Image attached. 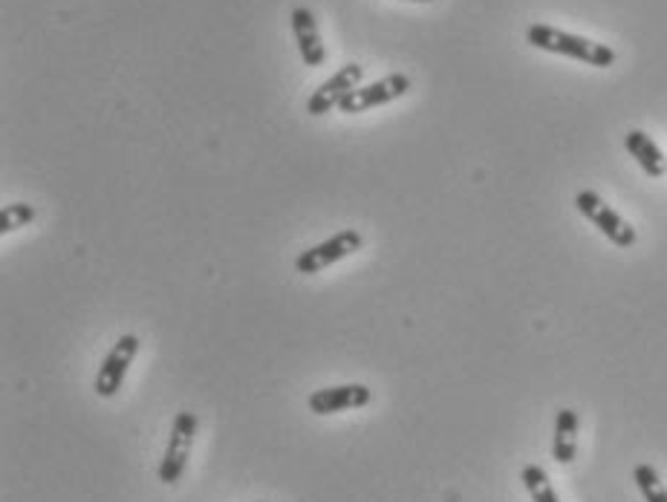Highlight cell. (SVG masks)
Here are the masks:
<instances>
[{"instance_id": "cell-3", "label": "cell", "mask_w": 667, "mask_h": 502, "mask_svg": "<svg viewBox=\"0 0 667 502\" xmlns=\"http://www.w3.org/2000/svg\"><path fill=\"white\" fill-rule=\"evenodd\" d=\"M200 418L194 413L182 411L174 418V430H171V439H168L165 457L160 462V482L162 485H176L180 477L185 473V465H189L191 445H194V436H197Z\"/></svg>"}, {"instance_id": "cell-7", "label": "cell", "mask_w": 667, "mask_h": 502, "mask_svg": "<svg viewBox=\"0 0 667 502\" xmlns=\"http://www.w3.org/2000/svg\"><path fill=\"white\" fill-rule=\"evenodd\" d=\"M362 76L364 69L358 67V64H344L338 73H333L324 84H319V90H312L310 101H306V110H310L312 116L330 113V110L342 105L356 87H362Z\"/></svg>"}, {"instance_id": "cell-4", "label": "cell", "mask_w": 667, "mask_h": 502, "mask_svg": "<svg viewBox=\"0 0 667 502\" xmlns=\"http://www.w3.org/2000/svg\"><path fill=\"white\" fill-rule=\"evenodd\" d=\"M362 245H364V237L358 234L356 229H344L338 231V234L326 237L324 243L301 251V254L295 258V269L298 274H319L324 272V269L335 266V263H342V260L349 258V254H356Z\"/></svg>"}, {"instance_id": "cell-5", "label": "cell", "mask_w": 667, "mask_h": 502, "mask_svg": "<svg viewBox=\"0 0 667 502\" xmlns=\"http://www.w3.org/2000/svg\"><path fill=\"white\" fill-rule=\"evenodd\" d=\"M408 90H410V78L405 76V73H390V76L379 78V81L356 87V90L349 92L347 99L338 105V110L347 116H356V113H364V110H373V107L390 105V101L402 99Z\"/></svg>"}, {"instance_id": "cell-1", "label": "cell", "mask_w": 667, "mask_h": 502, "mask_svg": "<svg viewBox=\"0 0 667 502\" xmlns=\"http://www.w3.org/2000/svg\"><path fill=\"white\" fill-rule=\"evenodd\" d=\"M526 41H529L535 50H544V53L555 55H567V58H575V62H584L590 67L606 69L615 64V50L599 41H590L584 35H572V32H563L558 26H549V23H531L526 30Z\"/></svg>"}, {"instance_id": "cell-10", "label": "cell", "mask_w": 667, "mask_h": 502, "mask_svg": "<svg viewBox=\"0 0 667 502\" xmlns=\"http://www.w3.org/2000/svg\"><path fill=\"white\" fill-rule=\"evenodd\" d=\"M624 148H627L630 156L638 162V167H642L650 179H661V176H665L667 171L665 153H661V148L656 145L650 137H647L645 130H630L627 137H624Z\"/></svg>"}, {"instance_id": "cell-13", "label": "cell", "mask_w": 667, "mask_h": 502, "mask_svg": "<svg viewBox=\"0 0 667 502\" xmlns=\"http://www.w3.org/2000/svg\"><path fill=\"white\" fill-rule=\"evenodd\" d=\"M633 480H636L638 491H642V496H645V502H667V491L665 485H661L659 473H656V468L647 462L636 465L633 468Z\"/></svg>"}, {"instance_id": "cell-15", "label": "cell", "mask_w": 667, "mask_h": 502, "mask_svg": "<svg viewBox=\"0 0 667 502\" xmlns=\"http://www.w3.org/2000/svg\"><path fill=\"white\" fill-rule=\"evenodd\" d=\"M405 3H433V0H405Z\"/></svg>"}, {"instance_id": "cell-8", "label": "cell", "mask_w": 667, "mask_h": 502, "mask_svg": "<svg viewBox=\"0 0 667 502\" xmlns=\"http://www.w3.org/2000/svg\"><path fill=\"white\" fill-rule=\"evenodd\" d=\"M370 402V388H364V384H338V388L315 390L310 396V411L315 413V416H333V413L367 407Z\"/></svg>"}, {"instance_id": "cell-6", "label": "cell", "mask_w": 667, "mask_h": 502, "mask_svg": "<svg viewBox=\"0 0 667 502\" xmlns=\"http://www.w3.org/2000/svg\"><path fill=\"white\" fill-rule=\"evenodd\" d=\"M139 352V338L137 335H121L119 341L114 343V350L107 352L105 361L99 367V375H96V396L99 399H114L121 390V381L128 375L130 364Z\"/></svg>"}, {"instance_id": "cell-2", "label": "cell", "mask_w": 667, "mask_h": 502, "mask_svg": "<svg viewBox=\"0 0 667 502\" xmlns=\"http://www.w3.org/2000/svg\"><path fill=\"white\" fill-rule=\"evenodd\" d=\"M575 208L584 214L587 220L601 231V234L610 240L618 249H630V245H636V229L624 220L622 214L613 211V208L606 206L604 199L595 194V190H578L575 197Z\"/></svg>"}, {"instance_id": "cell-11", "label": "cell", "mask_w": 667, "mask_h": 502, "mask_svg": "<svg viewBox=\"0 0 667 502\" xmlns=\"http://www.w3.org/2000/svg\"><path fill=\"white\" fill-rule=\"evenodd\" d=\"M578 454V413L563 407L555 416V439H552V459L561 465L575 462Z\"/></svg>"}, {"instance_id": "cell-12", "label": "cell", "mask_w": 667, "mask_h": 502, "mask_svg": "<svg viewBox=\"0 0 667 502\" xmlns=\"http://www.w3.org/2000/svg\"><path fill=\"white\" fill-rule=\"evenodd\" d=\"M526 491L531 494V502H561L558 491L549 482V473L540 468V465H526L524 473H520Z\"/></svg>"}, {"instance_id": "cell-9", "label": "cell", "mask_w": 667, "mask_h": 502, "mask_svg": "<svg viewBox=\"0 0 667 502\" xmlns=\"http://www.w3.org/2000/svg\"><path fill=\"white\" fill-rule=\"evenodd\" d=\"M289 23H292V35H295L301 62L306 64V67H324L326 46H324V39H321L319 23H315L312 9L295 7L292 9V15H289Z\"/></svg>"}, {"instance_id": "cell-14", "label": "cell", "mask_w": 667, "mask_h": 502, "mask_svg": "<svg viewBox=\"0 0 667 502\" xmlns=\"http://www.w3.org/2000/svg\"><path fill=\"white\" fill-rule=\"evenodd\" d=\"M39 217V211L30 203H12V206L0 208V234H12V231L30 226Z\"/></svg>"}]
</instances>
